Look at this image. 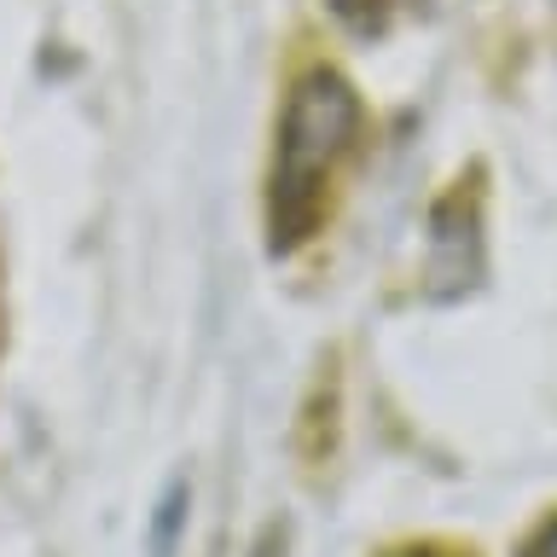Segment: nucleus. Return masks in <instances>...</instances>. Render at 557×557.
<instances>
[{
  "label": "nucleus",
  "mask_w": 557,
  "mask_h": 557,
  "mask_svg": "<svg viewBox=\"0 0 557 557\" xmlns=\"http://www.w3.org/2000/svg\"><path fill=\"white\" fill-rule=\"evenodd\" d=\"M360 134V99L337 70H308L290 87L285 116H278V146H273V191H268V215H273V244L285 250L313 226L325 198L331 169L348 157Z\"/></svg>",
  "instance_id": "1"
},
{
  "label": "nucleus",
  "mask_w": 557,
  "mask_h": 557,
  "mask_svg": "<svg viewBox=\"0 0 557 557\" xmlns=\"http://www.w3.org/2000/svg\"><path fill=\"white\" fill-rule=\"evenodd\" d=\"M522 557H557V522H546V529L534 534V546L522 552Z\"/></svg>",
  "instance_id": "2"
}]
</instances>
